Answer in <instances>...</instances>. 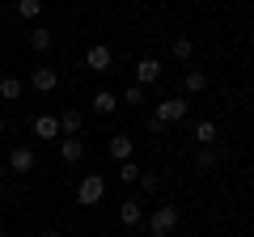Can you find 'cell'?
<instances>
[{"mask_svg": "<svg viewBox=\"0 0 254 237\" xmlns=\"http://www.w3.org/2000/svg\"><path fill=\"white\" fill-rule=\"evenodd\" d=\"M102 195H106V178H102V174H85L81 182H76V203H81V208L102 203Z\"/></svg>", "mask_w": 254, "mask_h": 237, "instance_id": "6da1fadb", "label": "cell"}, {"mask_svg": "<svg viewBox=\"0 0 254 237\" xmlns=\"http://www.w3.org/2000/svg\"><path fill=\"white\" fill-rule=\"evenodd\" d=\"M153 115L161 118L165 127H170V123H182V118L190 115V102H187V98H178V93H174V98H161V102H157V110H153Z\"/></svg>", "mask_w": 254, "mask_h": 237, "instance_id": "7a4b0ae2", "label": "cell"}, {"mask_svg": "<svg viewBox=\"0 0 254 237\" xmlns=\"http://www.w3.org/2000/svg\"><path fill=\"white\" fill-rule=\"evenodd\" d=\"M174 229H178V208H174V203H161V208L148 216V233L153 237H170Z\"/></svg>", "mask_w": 254, "mask_h": 237, "instance_id": "3957f363", "label": "cell"}, {"mask_svg": "<svg viewBox=\"0 0 254 237\" xmlns=\"http://www.w3.org/2000/svg\"><path fill=\"white\" fill-rule=\"evenodd\" d=\"M110 64H115V51H110L106 43H93L89 51H85V68H89V72H110Z\"/></svg>", "mask_w": 254, "mask_h": 237, "instance_id": "277c9868", "label": "cell"}, {"mask_svg": "<svg viewBox=\"0 0 254 237\" xmlns=\"http://www.w3.org/2000/svg\"><path fill=\"white\" fill-rule=\"evenodd\" d=\"M38 165V153L30 144H17V148H9V170L13 174H30Z\"/></svg>", "mask_w": 254, "mask_h": 237, "instance_id": "5b68a950", "label": "cell"}, {"mask_svg": "<svg viewBox=\"0 0 254 237\" xmlns=\"http://www.w3.org/2000/svg\"><path fill=\"white\" fill-rule=\"evenodd\" d=\"M161 81V59L157 55H144V59H136V85L144 89V85H157Z\"/></svg>", "mask_w": 254, "mask_h": 237, "instance_id": "8992f818", "label": "cell"}, {"mask_svg": "<svg viewBox=\"0 0 254 237\" xmlns=\"http://www.w3.org/2000/svg\"><path fill=\"white\" fill-rule=\"evenodd\" d=\"M30 89H38V93H55L60 89V72H55V68H34V72H30Z\"/></svg>", "mask_w": 254, "mask_h": 237, "instance_id": "52a82bcc", "label": "cell"}, {"mask_svg": "<svg viewBox=\"0 0 254 237\" xmlns=\"http://www.w3.org/2000/svg\"><path fill=\"white\" fill-rule=\"evenodd\" d=\"M140 220H144V203H140V199H123V203H119V225L136 229Z\"/></svg>", "mask_w": 254, "mask_h": 237, "instance_id": "ba28073f", "label": "cell"}, {"mask_svg": "<svg viewBox=\"0 0 254 237\" xmlns=\"http://www.w3.org/2000/svg\"><path fill=\"white\" fill-rule=\"evenodd\" d=\"M81 157H85L81 136H60V161H81Z\"/></svg>", "mask_w": 254, "mask_h": 237, "instance_id": "9c48e42d", "label": "cell"}, {"mask_svg": "<svg viewBox=\"0 0 254 237\" xmlns=\"http://www.w3.org/2000/svg\"><path fill=\"white\" fill-rule=\"evenodd\" d=\"M81 123H85V115H81L76 106H68V110L60 115V136H81Z\"/></svg>", "mask_w": 254, "mask_h": 237, "instance_id": "30bf717a", "label": "cell"}, {"mask_svg": "<svg viewBox=\"0 0 254 237\" xmlns=\"http://www.w3.org/2000/svg\"><path fill=\"white\" fill-rule=\"evenodd\" d=\"M34 136L60 140V115H38V118H34Z\"/></svg>", "mask_w": 254, "mask_h": 237, "instance_id": "8fae6325", "label": "cell"}, {"mask_svg": "<svg viewBox=\"0 0 254 237\" xmlns=\"http://www.w3.org/2000/svg\"><path fill=\"white\" fill-rule=\"evenodd\" d=\"M89 110H93V115H115V110H119V98H115L110 89H98V93H93V102H89Z\"/></svg>", "mask_w": 254, "mask_h": 237, "instance_id": "7c38bea8", "label": "cell"}, {"mask_svg": "<svg viewBox=\"0 0 254 237\" xmlns=\"http://www.w3.org/2000/svg\"><path fill=\"white\" fill-rule=\"evenodd\" d=\"M216 136H220V131H216V123H212V118L195 123V144H199V148H212V144H216Z\"/></svg>", "mask_w": 254, "mask_h": 237, "instance_id": "4fadbf2b", "label": "cell"}, {"mask_svg": "<svg viewBox=\"0 0 254 237\" xmlns=\"http://www.w3.org/2000/svg\"><path fill=\"white\" fill-rule=\"evenodd\" d=\"M131 148H136V144H131V136H110V157H115L119 165L131 161Z\"/></svg>", "mask_w": 254, "mask_h": 237, "instance_id": "5bb4252c", "label": "cell"}, {"mask_svg": "<svg viewBox=\"0 0 254 237\" xmlns=\"http://www.w3.org/2000/svg\"><path fill=\"white\" fill-rule=\"evenodd\" d=\"M30 51H38V55L51 51V30H47V26H34V30H30Z\"/></svg>", "mask_w": 254, "mask_h": 237, "instance_id": "9a60e30c", "label": "cell"}, {"mask_svg": "<svg viewBox=\"0 0 254 237\" xmlns=\"http://www.w3.org/2000/svg\"><path fill=\"white\" fill-rule=\"evenodd\" d=\"M182 89H187V93H203V89H208V72H199V68H190V72L182 76Z\"/></svg>", "mask_w": 254, "mask_h": 237, "instance_id": "2e32d148", "label": "cell"}, {"mask_svg": "<svg viewBox=\"0 0 254 237\" xmlns=\"http://www.w3.org/2000/svg\"><path fill=\"white\" fill-rule=\"evenodd\" d=\"M21 89H26V85H21L13 72H9V76H0V98H4V102H17V98H21Z\"/></svg>", "mask_w": 254, "mask_h": 237, "instance_id": "e0dca14e", "label": "cell"}, {"mask_svg": "<svg viewBox=\"0 0 254 237\" xmlns=\"http://www.w3.org/2000/svg\"><path fill=\"white\" fill-rule=\"evenodd\" d=\"M170 51H174V59H182V64H187L190 55H195V43H190L187 34H178V38H174V43H170Z\"/></svg>", "mask_w": 254, "mask_h": 237, "instance_id": "ac0fdd59", "label": "cell"}, {"mask_svg": "<svg viewBox=\"0 0 254 237\" xmlns=\"http://www.w3.org/2000/svg\"><path fill=\"white\" fill-rule=\"evenodd\" d=\"M13 9H17V17L34 21V17H43V0H17V4H13Z\"/></svg>", "mask_w": 254, "mask_h": 237, "instance_id": "d6986e66", "label": "cell"}, {"mask_svg": "<svg viewBox=\"0 0 254 237\" xmlns=\"http://www.w3.org/2000/svg\"><path fill=\"white\" fill-rule=\"evenodd\" d=\"M216 161H220V157L212 153V148H199V153H195V170H203V174L216 170Z\"/></svg>", "mask_w": 254, "mask_h": 237, "instance_id": "ffe728a7", "label": "cell"}, {"mask_svg": "<svg viewBox=\"0 0 254 237\" xmlns=\"http://www.w3.org/2000/svg\"><path fill=\"white\" fill-rule=\"evenodd\" d=\"M140 174H144V170H140L136 161H123V165H119V178H123V182H140Z\"/></svg>", "mask_w": 254, "mask_h": 237, "instance_id": "44dd1931", "label": "cell"}, {"mask_svg": "<svg viewBox=\"0 0 254 237\" xmlns=\"http://www.w3.org/2000/svg\"><path fill=\"white\" fill-rule=\"evenodd\" d=\"M119 102H127V106H144V89H140V85H127Z\"/></svg>", "mask_w": 254, "mask_h": 237, "instance_id": "7402d4cb", "label": "cell"}, {"mask_svg": "<svg viewBox=\"0 0 254 237\" xmlns=\"http://www.w3.org/2000/svg\"><path fill=\"white\" fill-rule=\"evenodd\" d=\"M140 186H144V195H153L157 186H161V178H157L153 170H144V174H140Z\"/></svg>", "mask_w": 254, "mask_h": 237, "instance_id": "603a6c76", "label": "cell"}, {"mask_svg": "<svg viewBox=\"0 0 254 237\" xmlns=\"http://www.w3.org/2000/svg\"><path fill=\"white\" fill-rule=\"evenodd\" d=\"M144 127H148V136H165V123H161L157 115H148V123H144Z\"/></svg>", "mask_w": 254, "mask_h": 237, "instance_id": "cb8c5ba5", "label": "cell"}, {"mask_svg": "<svg viewBox=\"0 0 254 237\" xmlns=\"http://www.w3.org/2000/svg\"><path fill=\"white\" fill-rule=\"evenodd\" d=\"M43 237H64V233H60V229H43Z\"/></svg>", "mask_w": 254, "mask_h": 237, "instance_id": "d4e9b609", "label": "cell"}, {"mask_svg": "<svg viewBox=\"0 0 254 237\" xmlns=\"http://www.w3.org/2000/svg\"><path fill=\"white\" fill-rule=\"evenodd\" d=\"M0 136H4V118H0Z\"/></svg>", "mask_w": 254, "mask_h": 237, "instance_id": "484cf974", "label": "cell"}, {"mask_svg": "<svg viewBox=\"0 0 254 237\" xmlns=\"http://www.w3.org/2000/svg\"><path fill=\"white\" fill-rule=\"evenodd\" d=\"M0 237H9V233H0Z\"/></svg>", "mask_w": 254, "mask_h": 237, "instance_id": "4316f807", "label": "cell"}]
</instances>
